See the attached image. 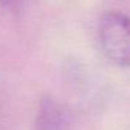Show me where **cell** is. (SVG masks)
Instances as JSON below:
<instances>
[{"mask_svg": "<svg viewBox=\"0 0 130 130\" xmlns=\"http://www.w3.org/2000/svg\"><path fill=\"white\" fill-rule=\"evenodd\" d=\"M36 130H72L69 110L52 96H45L38 106Z\"/></svg>", "mask_w": 130, "mask_h": 130, "instance_id": "obj_2", "label": "cell"}, {"mask_svg": "<svg viewBox=\"0 0 130 130\" xmlns=\"http://www.w3.org/2000/svg\"><path fill=\"white\" fill-rule=\"evenodd\" d=\"M98 37L105 55L120 67H130V17L107 12L98 24Z\"/></svg>", "mask_w": 130, "mask_h": 130, "instance_id": "obj_1", "label": "cell"}]
</instances>
